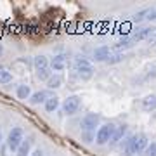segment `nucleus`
Listing matches in <instances>:
<instances>
[{
	"label": "nucleus",
	"mask_w": 156,
	"mask_h": 156,
	"mask_svg": "<svg viewBox=\"0 0 156 156\" xmlns=\"http://www.w3.org/2000/svg\"><path fill=\"white\" fill-rule=\"evenodd\" d=\"M153 35H154V28H142V30H139V31L132 33L130 37H132V40H134L135 44H137V42H140V40L151 38Z\"/></svg>",
	"instance_id": "9"
},
{
	"label": "nucleus",
	"mask_w": 156,
	"mask_h": 156,
	"mask_svg": "<svg viewBox=\"0 0 156 156\" xmlns=\"http://www.w3.org/2000/svg\"><path fill=\"white\" fill-rule=\"evenodd\" d=\"M50 76H52L50 68H45V69H38V71H37V78H38V80H45V82H47Z\"/></svg>",
	"instance_id": "21"
},
{
	"label": "nucleus",
	"mask_w": 156,
	"mask_h": 156,
	"mask_svg": "<svg viewBox=\"0 0 156 156\" xmlns=\"http://www.w3.org/2000/svg\"><path fill=\"white\" fill-rule=\"evenodd\" d=\"M125 134H127V125H118L116 128H115V134H113L111 137V144H116V142H120V140L125 137Z\"/></svg>",
	"instance_id": "14"
},
{
	"label": "nucleus",
	"mask_w": 156,
	"mask_h": 156,
	"mask_svg": "<svg viewBox=\"0 0 156 156\" xmlns=\"http://www.w3.org/2000/svg\"><path fill=\"white\" fill-rule=\"evenodd\" d=\"M147 19H149V21H156V9H153V11H151V14L147 16Z\"/></svg>",
	"instance_id": "25"
},
{
	"label": "nucleus",
	"mask_w": 156,
	"mask_h": 156,
	"mask_svg": "<svg viewBox=\"0 0 156 156\" xmlns=\"http://www.w3.org/2000/svg\"><path fill=\"white\" fill-rule=\"evenodd\" d=\"M16 95H17V99H21V101H26L31 97V89H30V85H19L16 89Z\"/></svg>",
	"instance_id": "15"
},
{
	"label": "nucleus",
	"mask_w": 156,
	"mask_h": 156,
	"mask_svg": "<svg viewBox=\"0 0 156 156\" xmlns=\"http://www.w3.org/2000/svg\"><path fill=\"white\" fill-rule=\"evenodd\" d=\"M0 146H2V130H0Z\"/></svg>",
	"instance_id": "27"
},
{
	"label": "nucleus",
	"mask_w": 156,
	"mask_h": 156,
	"mask_svg": "<svg viewBox=\"0 0 156 156\" xmlns=\"http://www.w3.org/2000/svg\"><path fill=\"white\" fill-rule=\"evenodd\" d=\"M123 59H125V54H122V52H118V54H111L109 56V59H108V64H116V62H122Z\"/></svg>",
	"instance_id": "22"
},
{
	"label": "nucleus",
	"mask_w": 156,
	"mask_h": 156,
	"mask_svg": "<svg viewBox=\"0 0 156 156\" xmlns=\"http://www.w3.org/2000/svg\"><path fill=\"white\" fill-rule=\"evenodd\" d=\"M30 156H44V151H42V149H37V151H33Z\"/></svg>",
	"instance_id": "26"
},
{
	"label": "nucleus",
	"mask_w": 156,
	"mask_h": 156,
	"mask_svg": "<svg viewBox=\"0 0 156 156\" xmlns=\"http://www.w3.org/2000/svg\"><path fill=\"white\" fill-rule=\"evenodd\" d=\"M12 82V73L7 71V69H2L0 71V85H5Z\"/></svg>",
	"instance_id": "20"
},
{
	"label": "nucleus",
	"mask_w": 156,
	"mask_h": 156,
	"mask_svg": "<svg viewBox=\"0 0 156 156\" xmlns=\"http://www.w3.org/2000/svg\"><path fill=\"white\" fill-rule=\"evenodd\" d=\"M33 64H35V68H37V71L38 69H45V68H49V64H50V61L47 59V56H35L33 57Z\"/></svg>",
	"instance_id": "17"
},
{
	"label": "nucleus",
	"mask_w": 156,
	"mask_h": 156,
	"mask_svg": "<svg viewBox=\"0 0 156 156\" xmlns=\"http://www.w3.org/2000/svg\"><path fill=\"white\" fill-rule=\"evenodd\" d=\"M134 44H135V42L132 40V37L128 35V37H125L123 40H120V42H118V44L115 45V49H116V50H122V49L125 50V49H128V47H132Z\"/></svg>",
	"instance_id": "19"
},
{
	"label": "nucleus",
	"mask_w": 156,
	"mask_h": 156,
	"mask_svg": "<svg viewBox=\"0 0 156 156\" xmlns=\"http://www.w3.org/2000/svg\"><path fill=\"white\" fill-rule=\"evenodd\" d=\"M135 144H137V151H139V153L146 151L147 149V146H149L147 135L146 134H135Z\"/></svg>",
	"instance_id": "13"
},
{
	"label": "nucleus",
	"mask_w": 156,
	"mask_h": 156,
	"mask_svg": "<svg viewBox=\"0 0 156 156\" xmlns=\"http://www.w3.org/2000/svg\"><path fill=\"white\" fill-rule=\"evenodd\" d=\"M23 140H24L23 128H21V127H14L11 132H9V135H7L5 146H7V147H9L11 151H14V153H16V151L19 149V146L23 144Z\"/></svg>",
	"instance_id": "2"
},
{
	"label": "nucleus",
	"mask_w": 156,
	"mask_h": 156,
	"mask_svg": "<svg viewBox=\"0 0 156 156\" xmlns=\"http://www.w3.org/2000/svg\"><path fill=\"white\" fill-rule=\"evenodd\" d=\"M0 54H2V45H0Z\"/></svg>",
	"instance_id": "29"
},
{
	"label": "nucleus",
	"mask_w": 156,
	"mask_h": 156,
	"mask_svg": "<svg viewBox=\"0 0 156 156\" xmlns=\"http://www.w3.org/2000/svg\"><path fill=\"white\" fill-rule=\"evenodd\" d=\"M61 85H62V76H61V75H57V73H56V75H52V76L47 80V89H49V90L59 89Z\"/></svg>",
	"instance_id": "16"
},
{
	"label": "nucleus",
	"mask_w": 156,
	"mask_h": 156,
	"mask_svg": "<svg viewBox=\"0 0 156 156\" xmlns=\"http://www.w3.org/2000/svg\"><path fill=\"white\" fill-rule=\"evenodd\" d=\"M151 11H153V9H144V11L137 12V14H135V16H134V21H137V23H139V21H142L144 17H146V19H147V16H149V14H151Z\"/></svg>",
	"instance_id": "23"
},
{
	"label": "nucleus",
	"mask_w": 156,
	"mask_h": 156,
	"mask_svg": "<svg viewBox=\"0 0 156 156\" xmlns=\"http://www.w3.org/2000/svg\"><path fill=\"white\" fill-rule=\"evenodd\" d=\"M80 106H82V99H80L78 95H69V97H66L64 102H62V113L71 116V115L78 113Z\"/></svg>",
	"instance_id": "5"
},
{
	"label": "nucleus",
	"mask_w": 156,
	"mask_h": 156,
	"mask_svg": "<svg viewBox=\"0 0 156 156\" xmlns=\"http://www.w3.org/2000/svg\"><path fill=\"white\" fill-rule=\"evenodd\" d=\"M75 71L76 75L82 80H90V78L94 76V66H92V62L89 59H85V57H76L75 59Z\"/></svg>",
	"instance_id": "1"
},
{
	"label": "nucleus",
	"mask_w": 156,
	"mask_h": 156,
	"mask_svg": "<svg viewBox=\"0 0 156 156\" xmlns=\"http://www.w3.org/2000/svg\"><path fill=\"white\" fill-rule=\"evenodd\" d=\"M109 56H111V49L106 47V45L97 47V49L94 50V59L95 61H99V62H106L108 59H109Z\"/></svg>",
	"instance_id": "7"
},
{
	"label": "nucleus",
	"mask_w": 156,
	"mask_h": 156,
	"mask_svg": "<svg viewBox=\"0 0 156 156\" xmlns=\"http://www.w3.org/2000/svg\"><path fill=\"white\" fill-rule=\"evenodd\" d=\"M57 108H59V97L57 95H52L45 101V111L47 113H54Z\"/></svg>",
	"instance_id": "18"
},
{
	"label": "nucleus",
	"mask_w": 156,
	"mask_h": 156,
	"mask_svg": "<svg viewBox=\"0 0 156 156\" xmlns=\"http://www.w3.org/2000/svg\"><path fill=\"white\" fill-rule=\"evenodd\" d=\"M66 68V56L64 54H57L50 59V69L54 71H62Z\"/></svg>",
	"instance_id": "8"
},
{
	"label": "nucleus",
	"mask_w": 156,
	"mask_h": 156,
	"mask_svg": "<svg viewBox=\"0 0 156 156\" xmlns=\"http://www.w3.org/2000/svg\"><path fill=\"white\" fill-rule=\"evenodd\" d=\"M142 109L146 113H151L156 109V95L151 94V95H146L144 99H142Z\"/></svg>",
	"instance_id": "11"
},
{
	"label": "nucleus",
	"mask_w": 156,
	"mask_h": 156,
	"mask_svg": "<svg viewBox=\"0 0 156 156\" xmlns=\"http://www.w3.org/2000/svg\"><path fill=\"white\" fill-rule=\"evenodd\" d=\"M115 128H116V125H113V123H106V125H101L99 130H97V134H95V142H97L99 146L108 144V142L111 140L113 134H115Z\"/></svg>",
	"instance_id": "3"
},
{
	"label": "nucleus",
	"mask_w": 156,
	"mask_h": 156,
	"mask_svg": "<svg viewBox=\"0 0 156 156\" xmlns=\"http://www.w3.org/2000/svg\"><path fill=\"white\" fill-rule=\"evenodd\" d=\"M125 153H127L128 156L132 154H137L139 151H137V144H135V135H130V137H127V140H125Z\"/></svg>",
	"instance_id": "12"
},
{
	"label": "nucleus",
	"mask_w": 156,
	"mask_h": 156,
	"mask_svg": "<svg viewBox=\"0 0 156 156\" xmlns=\"http://www.w3.org/2000/svg\"><path fill=\"white\" fill-rule=\"evenodd\" d=\"M49 97H52L49 90H38V92L31 94V97H30V104H33V106H37V104H42V102L45 104V101L49 99Z\"/></svg>",
	"instance_id": "6"
},
{
	"label": "nucleus",
	"mask_w": 156,
	"mask_h": 156,
	"mask_svg": "<svg viewBox=\"0 0 156 156\" xmlns=\"http://www.w3.org/2000/svg\"><path fill=\"white\" fill-rule=\"evenodd\" d=\"M2 69H5V68H4V66H0V71H2Z\"/></svg>",
	"instance_id": "28"
},
{
	"label": "nucleus",
	"mask_w": 156,
	"mask_h": 156,
	"mask_svg": "<svg viewBox=\"0 0 156 156\" xmlns=\"http://www.w3.org/2000/svg\"><path fill=\"white\" fill-rule=\"evenodd\" d=\"M31 144H33V137H26L23 140V144L19 146V149L16 151V156H30V149H31Z\"/></svg>",
	"instance_id": "10"
},
{
	"label": "nucleus",
	"mask_w": 156,
	"mask_h": 156,
	"mask_svg": "<svg viewBox=\"0 0 156 156\" xmlns=\"http://www.w3.org/2000/svg\"><path fill=\"white\" fill-rule=\"evenodd\" d=\"M99 120H101V116L95 115V113L85 115L83 120H82V134H94L95 127H99Z\"/></svg>",
	"instance_id": "4"
},
{
	"label": "nucleus",
	"mask_w": 156,
	"mask_h": 156,
	"mask_svg": "<svg viewBox=\"0 0 156 156\" xmlns=\"http://www.w3.org/2000/svg\"><path fill=\"white\" fill-rule=\"evenodd\" d=\"M146 154H147V156H156V140H154V142H151V144L147 146Z\"/></svg>",
	"instance_id": "24"
}]
</instances>
